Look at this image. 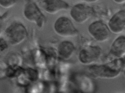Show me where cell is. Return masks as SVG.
<instances>
[{"mask_svg":"<svg viewBox=\"0 0 125 93\" xmlns=\"http://www.w3.org/2000/svg\"><path fill=\"white\" fill-rule=\"evenodd\" d=\"M88 70L90 74L94 78L107 79L117 78L122 72L114 58L105 64H92Z\"/></svg>","mask_w":125,"mask_h":93,"instance_id":"1","label":"cell"},{"mask_svg":"<svg viewBox=\"0 0 125 93\" xmlns=\"http://www.w3.org/2000/svg\"><path fill=\"white\" fill-rule=\"evenodd\" d=\"M4 34L9 44L16 46L25 41L28 37V31L24 24L19 21H15L6 28Z\"/></svg>","mask_w":125,"mask_h":93,"instance_id":"2","label":"cell"},{"mask_svg":"<svg viewBox=\"0 0 125 93\" xmlns=\"http://www.w3.org/2000/svg\"><path fill=\"white\" fill-rule=\"evenodd\" d=\"M53 29L57 35L64 38L75 37L79 33L78 29L71 20L65 16H62L56 19Z\"/></svg>","mask_w":125,"mask_h":93,"instance_id":"3","label":"cell"},{"mask_svg":"<svg viewBox=\"0 0 125 93\" xmlns=\"http://www.w3.org/2000/svg\"><path fill=\"white\" fill-rule=\"evenodd\" d=\"M24 18L28 21L35 23L39 28L44 26L46 17L35 2L29 1L25 4L23 10Z\"/></svg>","mask_w":125,"mask_h":93,"instance_id":"4","label":"cell"},{"mask_svg":"<svg viewBox=\"0 0 125 93\" xmlns=\"http://www.w3.org/2000/svg\"><path fill=\"white\" fill-rule=\"evenodd\" d=\"M87 30L90 36L97 42H106L111 37V33L108 25L103 21L93 22L88 26Z\"/></svg>","mask_w":125,"mask_h":93,"instance_id":"5","label":"cell"},{"mask_svg":"<svg viewBox=\"0 0 125 93\" xmlns=\"http://www.w3.org/2000/svg\"><path fill=\"white\" fill-rule=\"evenodd\" d=\"M94 14L93 9L86 4L78 3L71 7L70 15L77 24L82 25L88 21Z\"/></svg>","mask_w":125,"mask_h":93,"instance_id":"6","label":"cell"},{"mask_svg":"<svg viewBox=\"0 0 125 93\" xmlns=\"http://www.w3.org/2000/svg\"><path fill=\"white\" fill-rule=\"evenodd\" d=\"M103 54L102 49L97 46H90L82 49L79 54V60L84 65L94 64L101 58Z\"/></svg>","mask_w":125,"mask_h":93,"instance_id":"7","label":"cell"},{"mask_svg":"<svg viewBox=\"0 0 125 93\" xmlns=\"http://www.w3.org/2000/svg\"><path fill=\"white\" fill-rule=\"evenodd\" d=\"M108 26L111 33L114 34L125 33V11L120 10L115 13L109 19Z\"/></svg>","mask_w":125,"mask_h":93,"instance_id":"8","label":"cell"},{"mask_svg":"<svg viewBox=\"0 0 125 93\" xmlns=\"http://www.w3.org/2000/svg\"><path fill=\"white\" fill-rule=\"evenodd\" d=\"M43 10L50 14H55L70 8L69 4L63 0H42L41 3Z\"/></svg>","mask_w":125,"mask_h":93,"instance_id":"9","label":"cell"},{"mask_svg":"<svg viewBox=\"0 0 125 93\" xmlns=\"http://www.w3.org/2000/svg\"><path fill=\"white\" fill-rule=\"evenodd\" d=\"M110 54L113 58L125 56V36H120L114 40L111 45Z\"/></svg>","mask_w":125,"mask_h":93,"instance_id":"10","label":"cell"},{"mask_svg":"<svg viewBox=\"0 0 125 93\" xmlns=\"http://www.w3.org/2000/svg\"><path fill=\"white\" fill-rule=\"evenodd\" d=\"M75 47L73 43L68 41L62 42L58 47L59 56L62 59L68 60L70 58L74 55Z\"/></svg>","mask_w":125,"mask_h":93,"instance_id":"11","label":"cell"},{"mask_svg":"<svg viewBox=\"0 0 125 93\" xmlns=\"http://www.w3.org/2000/svg\"><path fill=\"white\" fill-rule=\"evenodd\" d=\"M17 0H0V7L5 9H9L14 7Z\"/></svg>","mask_w":125,"mask_h":93,"instance_id":"12","label":"cell"},{"mask_svg":"<svg viewBox=\"0 0 125 93\" xmlns=\"http://www.w3.org/2000/svg\"><path fill=\"white\" fill-rule=\"evenodd\" d=\"M9 44L6 38L0 37V52L6 51L9 47Z\"/></svg>","mask_w":125,"mask_h":93,"instance_id":"13","label":"cell"},{"mask_svg":"<svg viewBox=\"0 0 125 93\" xmlns=\"http://www.w3.org/2000/svg\"><path fill=\"white\" fill-rule=\"evenodd\" d=\"M7 15V14L6 13L3 15H0V37L3 33L4 30V24Z\"/></svg>","mask_w":125,"mask_h":93,"instance_id":"14","label":"cell"},{"mask_svg":"<svg viewBox=\"0 0 125 93\" xmlns=\"http://www.w3.org/2000/svg\"><path fill=\"white\" fill-rule=\"evenodd\" d=\"M81 0L85 3H96L100 0Z\"/></svg>","mask_w":125,"mask_h":93,"instance_id":"15","label":"cell"},{"mask_svg":"<svg viewBox=\"0 0 125 93\" xmlns=\"http://www.w3.org/2000/svg\"><path fill=\"white\" fill-rule=\"evenodd\" d=\"M115 3L118 4H123L125 3V0H112Z\"/></svg>","mask_w":125,"mask_h":93,"instance_id":"16","label":"cell"},{"mask_svg":"<svg viewBox=\"0 0 125 93\" xmlns=\"http://www.w3.org/2000/svg\"><path fill=\"white\" fill-rule=\"evenodd\" d=\"M123 72H124V76H125V70L124 71H123Z\"/></svg>","mask_w":125,"mask_h":93,"instance_id":"17","label":"cell"}]
</instances>
